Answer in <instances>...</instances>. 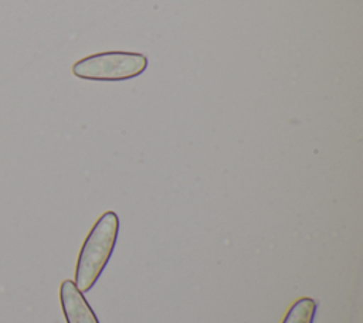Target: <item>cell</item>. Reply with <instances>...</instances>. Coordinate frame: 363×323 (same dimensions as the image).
<instances>
[{"label":"cell","mask_w":363,"mask_h":323,"mask_svg":"<svg viewBox=\"0 0 363 323\" xmlns=\"http://www.w3.org/2000/svg\"><path fill=\"white\" fill-rule=\"evenodd\" d=\"M118 231L119 218L116 212L106 211L96 220L92 230L86 235L77 259L74 280L75 286L82 293L88 292L95 285L105 269L113 252Z\"/></svg>","instance_id":"6da1fadb"},{"label":"cell","mask_w":363,"mask_h":323,"mask_svg":"<svg viewBox=\"0 0 363 323\" xmlns=\"http://www.w3.org/2000/svg\"><path fill=\"white\" fill-rule=\"evenodd\" d=\"M147 58L139 52L111 51L88 55L72 65V74L92 81H123L140 75Z\"/></svg>","instance_id":"7a4b0ae2"},{"label":"cell","mask_w":363,"mask_h":323,"mask_svg":"<svg viewBox=\"0 0 363 323\" xmlns=\"http://www.w3.org/2000/svg\"><path fill=\"white\" fill-rule=\"evenodd\" d=\"M60 302L67 323H99L84 293L74 280L65 279L60 286Z\"/></svg>","instance_id":"3957f363"},{"label":"cell","mask_w":363,"mask_h":323,"mask_svg":"<svg viewBox=\"0 0 363 323\" xmlns=\"http://www.w3.org/2000/svg\"><path fill=\"white\" fill-rule=\"evenodd\" d=\"M316 302L312 298H299L286 312L282 323H313Z\"/></svg>","instance_id":"277c9868"}]
</instances>
